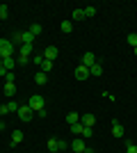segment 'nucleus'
I'll return each mask as SVG.
<instances>
[{"mask_svg": "<svg viewBox=\"0 0 137 153\" xmlns=\"http://www.w3.org/2000/svg\"><path fill=\"white\" fill-rule=\"evenodd\" d=\"M46 146H48V151H50V153H59V151H66V149H69V144H66V142H62V140L50 137V140L46 142Z\"/></svg>", "mask_w": 137, "mask_h": 153, "instance_id": "obj_1", "label": "nucleus"}, {"mask_svg": "<svg viewBox=\"0 0 137 153\" xmlns=\"http://www.w3.org/2000/svg\"><path fill=\"white\" fill-rule=\"evenodd\" d=\"M27 105H30V110H32V112H37V114H39L41 110H44L46 101H44V96L34 94V96H30V101H27Z\"/></svg>", "mask_w": 137, "mask_h": 153, "instance_id": "obj_2", "label": "nucleus"}, {"mask_svg": "<svg viewBox=\"0 0 137 153\" xmlns=\"http://www.w3.org/2000/svg\"><path fill=\"white\" fill-rule=\"evenodd\" d=\"M14 55V44L9 41V39H0V57L7 59Z\"/></svg>", "mask_w": 137, "mask_h": 153, "instance_id": "obj_3", "label": "nucleus"}, {"mask_svg": "<svg viewBox=\"0 0 137 153\" xmlns=\"http://www.w3.org/2000/svg\"><path fill=\"white\" fill-rule=\"evenodd\" d=\"M16 114H19V119H21V121H32V114H34V112L30 110V105H21Z\"/></svg>", "mask_w": 137, "mask_h": 153, "instance_id": "obj_4", "label": "nucleus"}, {"mask_svg": "<svg viewBox=\"0 0 137 153\" xmlns=\"http://www.w3.org/2000/svg\"><path fill=\"white\" fill-rule=\"evenodd\" d=\"M57 55H59L57 46H48V48L44 51V59H48V62H55V59H57Z\"/></svg>", "mask_w": 137, "mask_h": 153, "instance_id": "obj_5", "label": "nucleus"}, {"mask_svg": "<svg viewBox=\"0 0 137 153\" xmlns=\"http://www.w3.org/2000/svg\"><path fill=\"white\" fill-rule=\"evenodd\" d=\"M71 151H76V153H85V151H87V144H85V140H82V137L73 140V142H71Z\"/></svg>", "mask_w": 137, "mask_h": 153, "instance_id": "obj_6", "label": "nucleus"}, {"mask_svg": "<svg viewBox=\"0 0 137 153\" xmlns=\"http://www.w3.org/2000/svg\"><path fill=\"white\" fill-rule=\"evenodd\" d=\"M112 137H124V126L119 119H112Z\"/></svg>", "mask_w": 137, "mask_h": 153, "instance_id": "obj_7", "label": "nucleus"}, {"mask_svg": "<svg viewBox=\"0 0 137 153\" xmlns=\"http://www.w3.org/2000/svg\"><path fill=\"white\" fill-rule=\"evenodd\" d=\"M80 123L85 128H94V123H96V117L94 114H80Z\"/></svg>", "mask_w": 137, "mask_h": 153, "instance_id": "obj_8", "label": "nucleus"}, {"mask_svg": "<svg viewBox=\"0 0 137 153\" xmlns=\"http://www.w3.org/2000/svg\"><path fill=\"white\" fill-rule=\"evenodd\" d=\"M82 64H85L87 69H89V66H94V64H96V55H94L91 51H87L85 55H82Z\"/></svg>", "mask_w": 137, "mask_h": 153, "instance_id": "obj_9", "label": "nucleus"}, {"mask_svg": "<svg viewBox=\"0 0 137 153\" xmlns=\"http://www.w3.org/2000/svg\"><path fill=\"white\" fill-rule=\"evenodd\" d=\"M76 78H78V80H87V78H89V69H87L85 64H80L78 69H76Z\"/></svg>", "mask_w": 137, "mask_h": 153, "instance_id": "obj_10", "label": "nucleus"}, {"mask_svg": "<svg viewBox=\"0 0 137 153\" xmlns=\"http://www.w3.org/2000/svg\"><path fill=\"white\" fill-rule=\"evenodd\" d=\"M14 94H16V82H14V80H5V96L12 98Z\"/></svg>", "mask_w": 137, "mask_h": 153, "instance_id": "obj_11", "label": "nucleus"}, {"mask_svg": "<svg viewBox=\"0 0 137 153\" xmlns=\"http://www.w3.org/2000/svg\"><path fill=\"white\" fill-rule=\"evenodd\" d=\"M89 76H94V78H98V76H103V66L101 64H94V66H89Z\"/></svg>", "mask_w": 137, "mask_h": 153, "instance_id": "obj_12", "label": "nucleus"}, {"mask_svg": "<svg viewBox=\"0 0 137 153\" xmlns=\"http://www.w3.org/2000/svg\"><path fill=\"white\" fill-rule=\"evenodd\" d=\"M59 30L64 32V34H71L73 32V23L71 21H62V23H59Z\"/></svg>", "mask_w": 137, "mask_h": 153, "instance_id": "obj_13", "label": "nucleus"}, {"mask_svg": "<svg viewBox=\"0 0 137 153\" xmlns=\"http://www.w3.org/2000/svg\"><path fill=\"white\" fill-rule=\"evenodd\" d=\"M78 121H80L78 112H69V114H66V123H69V126H73V123H78Z\"/></svg>", "mask_w": 137, "mask_h": 153, "instance_id": "obj_14", "label": "nucleus"}, {"mask_svg": "<svg viewBox=\"0 0 137 153\" xmlns=\"http://www.w3.org/2000/svg\"><path fill=\"white\" fill-rule=\"evenodd\" d=\"M21 142H23V133H21V130H14V133H12V146L21 144Z\"/></svg>", "mask_w": 137, "mask_h": 153, "instance_id": "obj_15", "label": "nucleus"}, {"mask_svg": "<svg viewBox=\"0 0 137 153\" xmlns=\"http://www.w3.org/2000/svg\"><path fill=\"white\" fill-rule=\"evenodd\" d=\"M46 80H48V76H46L44 71H39V73H34V82H37V85H46Z\"/></svg>", "mask_w": 137, "mask_h": 153, "instance_id": "obj_16", "label": "nucleus"}, {"mask_svg": "<svg viewBox=\"0 0 137 153\" xmlns=\"http://www.w3.org/2000/svg\"><path fill=\"white\" fill-rule=\"evenodd\" d=\"M0 66H2L5 71H12V69H14V57H7V59H2V62H0Z\"/></svg>", "mask_w": 137, "mask_h": 153, "instance_id": "obj_17", "label": "nucleus"}, {"mask_svg": "<svg viewBox=\"0 0 137 153\" xmlns=\"http://www.w3.org/2000/svg\"><path fill=\"white\" fill-rule=\"evenodd\" d=\"M21 39H23V44H34V37H32V34H30V30L21 32Z\"/></svg>", "mask_w": 137, "mask_h": 153, "instance_id": "obj_18", "label": "nucleus"}, {"mask_svg": "<svg viewBox=\"0 0 137 153\" xmlns=\"http://www.w3.org/2000/svg\"><path fill=\"white\" fill-rule=\"evenodd\" d=\"M41 30H44V27H41L39 23H32V25H30V34H32V37H39Z\"/></svg>", "mask_w": 137, "mask_h": 153, "instance_id": "obj_19", "label": "nucleus"}, {"mask_svg": "<svg viewBox=\"0 0 137 153\" xmlns=\"http://www.w3.org/2000/svg\"><path fill=\"white\" fill-rule=\"evenodd\" d=\"M126 44H130L133 48H137V34H135V32H130V34L126 37Z\"/></svg>", "mask_w": 137, "mask_h": 153, "instance_id": "obj_20", "label": "nucleus"}, {"mask_svg": "<svg viewBox=\"0 0 137 153\" xmlns=\"http://www.w3.org/2000/svg\"><path fill=\"white\" fill-rule=\"evenodd\" d=\"M69 128H71V133H73V135H82V128H85V126L78 121V123H73V126H69Z\"/></svg>", "mask_w": 137, "mask_h": 153, "instance_id": "obj_21", "label": "nucleus"}, {"mask_svg": "<svg viewBox=\"0 0 137 153\" xmlns=\"http://www.w3.org/2000/svg\"><path fill=\"white\" fill-rule=\"evenodd\" d=\"M82 12H85V19H94L96 16V7H85Z\"/></svg>", "mask_w": 137, "mask_h": 153, "instance_id": "obj_22", "label": "nucleus"}, {"mask_svg": "<svg viewBox=\"0 0 137 153\" xmlns=\"http://www.w3.org/2000/svg\"><path fill=\"white\" fill-rule=\"evenodd\" d=\"M30 53H32V44H21V55L30 57Z\"/></svg>", "mask_w": 137, "mask_h": 153, "instance_id": "obj_23", "label": "nucleus"}, {"mask_svg": "<svg viewBox=\"0 0 137 153\" xmlns=\"http://www.w3.org/2000/svg\"><path fill=\"white\" fill-rule=\"evenodd\" d=\"M41 71H44L46 76H48V73H50V71H53V62H48V59H44V64H41Z\"/></svg>", "mask_w": 137, "mask_h": 153, "instance_id": "obj_24", "label": "nucleus"}, {"mask_svg": "<svg viewBox=\"0 0 137 153\" xmlns=\"http://www.w3.org/2000/svg\"><path fill=\"white\" fill-rule=\"evenodd\" d=\"M126 153H137V144L135 142H130V140L126 142Z\"/></svg>", "mask_w": 137, "mask_h": 153, "instance_id": "obj_25", "label": "nucleus"}, {"mask_svg": "<svg viewBox=\"0 0 137 153\" xmlns=\"http://www.w3.org/2000/svg\"><path fill=\"white\" fill-rule=\"evenodd\" d=\"M85 19V12L82 9H73V21H82Z\"/></svg>", "mask_w": 137, "mask_h": 153, "instance_id": "obj_26", "label": "nucleus"}, {"mask_svg": "<svg viewBox=\"0 0 137 153\" xmlns=\"http://www.w3.org/2000/svg\"><path fill=\"white\" fill-rule=\"evenodd\" d=\"M9 41H12V44H23V39H21V32H14Z\"/></svg>", "mask_w": 137, "mask_h": 153, "instance_id": "obj_27", "label": "nucleus"}, {"mask_svg": "<svg viewBox=\"0 0 137 153\" xmlns=\"http://www.w3.org/2000/svg\"><path fill=\"white\" fill-rule=\"evenodd\" d=\"M7 108H9V112H19V108H21V105H19L16 101H9V103H7Z\"/></svg>", "mask_w": 137, "mask_h": 153, "instance_id": "obj_28", "label": "nucleus"}, {"mask_svg": "<svg viewBox=\"0 0 137 153\" xmlns=\"http://www.w3.org/2000/svg\"><path fill=\"white\" fill-rule=\"evenodd\" d=\"M9 16V9H7V5H0V19H7Z\"/></svg>", "mask_w": 137, "mask_h": 153, "instance_id": "obj_29", "label": "nucleus"}, {"mask_svg": "<svg viewBox=\"0 0 137 153\" xmlns=\"http://www.w3.org/2000/svg\"><path fill=\"white\" fill-rule=\"evenodd\" d=\"M32 64H44V55H32Z\"/></svg>", "mask_w": 137, "mask_h": 153, "instance_id": "obj_30", "label": "nucleus"}, {"mask_svg": "<svg viewBox=\"0 0 137 153\" xmlns=\"http://www.w3.org/2000/svg\"><path fill=\"white\" fill-rule=\"evenodd\" d=\"M27 62H30V57H27V55H21V53H19V64H27Z\"/></svg>", "mask_w": 137, "mask_h": 153, "instance_id": "obj_31", "label": "nucleus"}, {"mask_svg": "<svg viewBox=\"0 0 137 153\" xmlns=\"http://www.w3.org/2000/svg\"><path fill=\"white\" fill-rule=\"evenodd\" d=\"M7 112H9V108H7V103H2V105H0V117H5Z\"/></svg>", "mask_w": 137, "mask_h": 153, "instance_id": "obj_32", "label": "nucleus"}, {"mask_svg": "<svg viewBox=\"0 0 137 153\" xmlns=\"http://www.w3.org/2000/svg\"><path fill=\"white\" fill-rule=\"evenodd\" d=\"M91 135H94L91 128H82V137H91Z\"/></svg>", "mask_w": 137, "mask_h": 153, "instance_id": "obj_33", "label": "nucleus"}, {"mask_svg": "<svg viewBox=\"0 0 137 153\" xmlns=\"http://www.w3.org/2000/svg\"><path fill=\"white\" fill-rule=\"evenodd\" d=\"M135 55H137V48H135Z\"/></svg>", "mask_w": 137, "mask_h": 153, "instance_id": "obj_34", "label": "nucleus"}]
</instances>
